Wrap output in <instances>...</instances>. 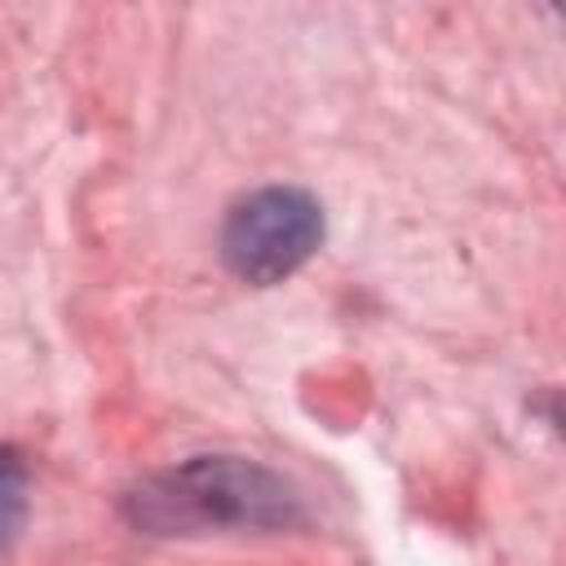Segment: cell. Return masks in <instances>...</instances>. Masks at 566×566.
Listing matches in <instances>:
<instances>
[{
    "mask_svg": "<svg viewBox=\"0 0 566 566\" xmlns=\"http://www.w3.org/2000/svg\"><path fill=\"white\" fill-rule=\"evenodd\" d=\"M124 513L146 535L283 531L301 522V495L265 464L239 455H195L142 478Z\"/></svg>",
    "mask_w": 566,
    "mask_h": 566,
    "instance_id": "obj_1",
    "label": "cell"
},
{
    "mask_svg": "<svg viewBox=\"0 0 566 566\" xmlns=\"http://www.w3.org/2000/svg\"><path fill=\"white\" fill-rule=\"evenodd\" d=\"M323 243V208L296 186H265L239 199L221 226L226 265L256 287L296 274Z\"/></svg>",
    "mask_w": 566,
    "mask_h": 566,
    "instance_id": "obj_2",
    "label": "cell"
},
{
    "mask_svg": "<svg viewBox=\"0 0 566 566\" xmlns=\"http://www.w3.org/2000/svg\"><path fill=\"white\" fill-rule=\"evenodd\" d=\"M22 522H27V469L9 447H0V553H9V544L22 535Z\"/></svg>",
    "mask_w": 566,
    "mask_h": 566,
    "instance_id": "obj_3",
    "label": "cell"
}]
</instances>
